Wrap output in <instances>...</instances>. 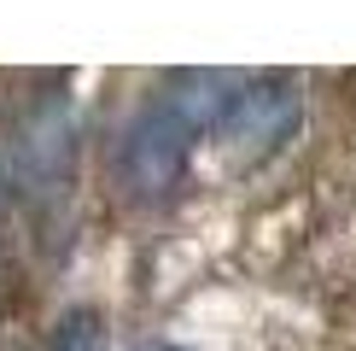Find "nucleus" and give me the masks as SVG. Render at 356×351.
<instances>
[{
    "instance_id": "f257e3e1",
    "label": "nucleus",
    "mask_w": 356,
    "mask_h": 351,
    "mask_svg": "<svg viewBox=\"0 0 356 351\" xmlns=\"http://www.w3.org/2000/svg\"><path fill=\"white\" fill-rule=\"evenodd\" d=\"M193 141H199V129H193L164 94L146 100V106L123 123L117 153H111V170H117V182H123V194L129 199H164L187 176Z\"/></svg>"
},
{
    "instance_id": "f03ea898",
    "label": "nucleus",
    "mask_w": 356,
    "mask_h": 351,
    "mask_svg": "<svg viewBox=\"0 0 356 351\" xmlns=\"http://www.w3.org/2000/svg\"><path fill=\"white\" fill-rule=\"evenodd\" d=\"M298 117H304L298 82H286V77H257V82H245L240 100L228 106L216 141L228 146L234 158H269V153H280V146L292 141Z\"/></svg>"
},
{
    "instance_id": "7ed1b4c3",
    "label": "nucleus",
    "mask_w": 356,
    "mask_h": 351,
    "mask_svg": "<svg viewBox=\"0 0 356 351\" xmlns=\"http://www.w3.org/2000/svg\"><path fill=\"white\" fill-rule=\"evenodd\" d=\"M24 170L29 182H53V176H65V153H70V117L58 100H47L41 111L24 117Z\"/></svg>"
},
{
    "instance_id": "20e7f679",
    "label": "nucleus",
    "mask_w": 356,
    "mask_h": 351,
    "mask_svg": "<svg viewBox=\"0 0 356 351\" xmlns=\"http://www.w3.org/2000/svg\"><path fill=\"white\" fill-rule=\"evenodd\" d=\"M106 345V322H99V311H65L53 328L47 351H99Z\"/></svg>"
},
{
    "instance_id": "39448f33",
    "label": "nucleus",
    "mask_w": 356,
    "mask_h": 351,
    "mask_svg": "<svg viewBox=\"0 0 356 351\" xmlns=\"http://www.w3.org/2000/svg\"><path fill=\"white\" fill-rule=\"evenodd\" d=\"M135 351H181V345H170V340H152V345H135Z\"/></svg>"
}]
</instances>
